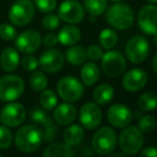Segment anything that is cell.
<instances>
[{
  "label": "cell",
  "mask_w": 157,
  "mask_h": 157,
  "mask_svg": "<svg viewBox=\"0 0 157 157\" xmlns=\"http://www.w3.org/2000/svg\"><path fill=\"white\" fill-rule=\"evenodd\" d=\"M13 141L18 151L23 153H33L37 151L43 143V134L37 125L27 124L17 129Z\"/></svg>",
  "instance_id": "cell-1"
},
{
  "label": "cell",
  "mask_w": 157,
  "mask_h": 157,
  "mask_svg": "<svg viewBox=\"0 0 157 157\" xmlns=\"http://www.w3.org/2000/svg\"><path fill=\"white\" fill-rule=\"evenodd\" d=\"M106 22L117 30L128 29L132 25L135 13L130 6L124 2H116L106 10Z\"/></svg>",
  "instance_id": "cell-2"
},
{
  "label": "cell",
  "mask_w": 157,
  "mask_h": 157,
  "mask_svg": "<svg viewBox=\"0 0 157 157\" xmlns=\"http://www.w3.org/2000/svg\"><path fill=\"white\" fill-rule=\"evenodd\" d=\"M120 149L125 155H136L144 144L143 132L137 126H126L118 139Z\"/></svg>",
  "instance_id": "cell-3"
},
{
  "label": "cell",
  "mask_w": 157,
  "mask_h": 157,
  "mask_svg": "<svg viewBox=\"0 0 157 157\" xmlns=\"http://www.w3.org/2000/svg\"><path fill=\"white\" fill-rule=\"evenodd\" d=\"M118 143L117 134L111 127L103 126L95 131L92 138V149L98 155H110Z\"/></svg>",
  "instance_id": "cell-4"
},
{
  "label": "cell",
  "mask_w": 157,
  "mask_h": 157,
  "mask_svg": "<svg viewBox=\"0 0 157 157\" xmlns=\"http://www.w3.org/2000/svg\"><path fill=\"white\" fill-rule=\"evenodd\" d=\"M35 16V6L31 0H17L9 10V19L14 26L24 27Z\"/></svg>",
  "instance_id": "cell-5"
},
{
  "label": "cell",
  "mask_w": 157,
  "mask_h": 157,
  "mask_svg": "<svg viewBox=\"0 0 157 157\" xmlns=\"http://www.w3.org/2000/svg\"><path fill=\"white\" fill-rule=\"evenodd\" d=\"M25 90V83L16 74H6L0 78V101L12 102L21 98Z\"/></svg>",
  "instance_id": "cell-6"
},
{
  "label": "cell",
  "mask_w": 157,
  "mask_h": 157,
  "mask_svg": "<svg viewBox=\"0 0 157 157\" xmlns=\"http://www.w3.org/2000/svg\"><path fill=\"white\" fill-rule=\"evenodd\" d=\"M57 92L59 97L66 102L78 101L85 94V86L77 78L66 76L59 80L57 84Z\"/></svg>",
  "instance_id": "cell-7"
},
{
  "label": "cell",
  "mask_w": 157,
  "mask_h": 157,
  "mask_svg": "<svg viewBox=\"0 0 157 157\" xmlns=\"http://www.w3.org/2000/svg\"><path fill=\"white\" fill-rule=\"evenodd\" d=\"M101 70L109 78H118L125 72L127 64L124 55L119 51L109 50L101 56Z\"/></svg>",
  "instance_id": "cell-8"
},
{
  "label": "cell",
  "mask_w": 157,
  "mask_h": 157,
  "mask_svg": "<svg viewBox=\"0 0 157 157\" xmlns=\"http://www.w3.org/2000/svg\"><path fill=\"white\" fill-rule=\"evenodd\" d=\"M150 54L149 40L141 35L132 37L125 46V55L132 64H141Z\"/></svg>",
  "instance_id": "cell-9"
},
{
  "label": "cell",
  "mask_w": 157,
  "mask_h": 157,
  "mask_svg": "<svg viewBox=\"0 0 157 157\" xmlns=\"http://www.w3.org/2000/svg\"><path fill=\"white\" fill-rule=\"evenodd\" d=\"M27 113L26 109L21 103L9 102L1 109L0 112V122L2 125L10 128H15L21 126L25 122Z\"/></svg>",
  "instance_id": "cell-10"
},
{
  "label": "cell",
  "mask_w": 157,
  "mask_h": 157,
  "mask_svg": "<svg viewBox=\"0 0 157 157\" xmlns=\"http://www.w3.org/2000/svg\"><path fill=\"white\" fill-rule=\"evenodd\" d=\"M86 10L76 0H64L58 8V16L68 24H78L85 19Z\"/></svg>",
  "instance_id": "cell-11"
},
{
  "label": "cell",
  "mask_w": 157,
  "mask_h": 157,
  "mask_svg": "<svg viewBox=\"0 0 157 157\" xmlns=\"http://www.w3.org/2000/svg\"><path fill=\"white\" fill-rule=\"evenodd\" d=\"M139 29L145 35H154L157 32V6L149 3L140 8L137 15Z\"/></svg>",
  "instance_id": "cell-12"
},
{
  "label": "cell",
  "mask_w": 157,
  "mask_h": 157,
  "mask_svg": "<svg viewBox=\"0 0 157 157\" xmlns=\"http://www.w3.org/2000/svg\"><path fill=\"white\" fill-rule=\"evenodd\" d=\"M14 40L16 50L24 54H32L36 52L42 44V36L34 29L24 30Z\"/></svg>",
  "instance_id": "cell-13"
},
{
  "label": "cell",
  "mask_w": 157,
  "mask_h": 157,
  "mask_svg": "<svg viewBox=\"0 0 157 157\" xmlns=\"http://www.w3.org/2000/svg\"><path fill=\"white\" fill-rule=\"evenodd\" d=\"M103 112L97 103L86 102L79 110V121L83 128L88 130L96 129L101 123Z\"/></svg>",
  "instance_id": "cell-14"
},
{
  "label": "cell",
  "mask_w": 157,
  "mask_h": 157,
  "mask_svg": "<svg viewBox=\"0 0 157 157\" xmlns=\"http://www.w3.org/2000/svg\"><path fill=\"white\" fill-rule=\"evenodd\" d=\"M65 56L57 48H49L42 53L39 58V66L46 73H57L64 66Z\"/></svg>",
  "instance_id": "cell-15"
},
{
  "label": "cell",
  "mask_w": 157,
  "mask_h": 157,
  "mask_svg": "<svg viewBox=\"0 0 157 157\" xmlns=\"http://www.w3.org/2000/svg\"><path fill=\"white\" fill-rule=\"evenodd\" d=\"M147 73L140 68H134L125 72L122 78V86L129 93H137L141 90L147 83Z\"/></svg>",
  "instance_id": "cell-16"
},
{
  "label": "cell",
  "mask_w": 157,
  "mask_h": 157,
  "mask_svg": "<svg viewBox=\"0 0 157 157\" xmlns=\"http://www.w3.org/2000/svg\"><path fill=\"white\" fill-rule=\"evenodd\" d=\"M107 119L111 126L116 128H124L132 121V112L125 105L117 103L108 109Z\"/></svg>",
  "instance_id": "cell-17"
},
{
  "label": "cell",
  "mask_w": 157,
  "mask_h": 157,
  "mask_svg": "<svg viewBox=\"0 0 157 157\" xmlns=\"http://www.w3.org/2000/svg\"><path fill=\"white\" fill-rule=\"evenodd\" d=\"M77 118V109L70 102L57 105L54 111V119L58 125L68 126Z\"/></svg>",
  "instance_id": "cell-18"
},
{
  "label": "cell",
  "mask_w": 157,
  "mask_h": 157,
  "mask_svg": "<svg viewBox=\"0 0 157 157\" xmlns=\"http://www.w3.org/2000/svg\"><path fill=\"white\" fill-rule=\"evenodd\" d=\"M21 65L18 51L14 48H6L0 55V67L6 72H13Z\"/></svg>",
  "instance_id": "cell-19"
},
{
  "label": "cell",
  "mask_w": 157,
  "mask_h": 157,
  "mask_svg": "<svg viewBox=\"0 0 157 157\" xmlns=\"http://www.w3.org/2000/svg\"><path fill=\"white\" fill-rule=\"evenodd\" d=\"M58 40L64 46H72L77 44L81 39V31L74 24L65 25L58 32Z\"/></svg>",
  "instance_id": "cell-20"
},
{
  "label": "cell",
  "mask_w": 157,
  "mask_h": 157,
  "mask_svg": "<svg viewBox=\"0 0 157 157\" xmlns=\"http://www.w3.org/2000/svg\"><path fill=\"white\" fill-rule=\"evenodd\" d=\"M85 139V130L80 125L70 124L63 132V140L71 147H77Z\"/></svg>",
  "instance_id": "cell-21"
},
{
  "label": "cell",
  "mask_w": 157,
  "mask_h": 157,
  "mask_svg": "<svg viewBox=\"0 0 157 157\" xmlns=\"http://www.w3.org/2000/svg\"><path fill=\"white\" fill-rule=\"evenodd\" d=\"M101 70L95 63H86L83 64L80 71V78L82 83L86 86H93L99 80Z\"/></svg>",
  "instance_id": "cell-22"
},
{
  "label": "cell",
  "mask_w": 157,
  "mask_h": 157,
  "mask_svg": "<svg viewBox=\"0 0 157 157\" xmlns=\"http://www.w3.org/2000/svg\"><path fill=\"white\" fill-rule=\"evenodd\" d=\"M74 155H75L74 150L72 149L71 145H68L65 142L50 143L43 151V156L45 157H58V156L70 157Z\"/></svg>",
  "instance_id": "cell-23"
},
{
  "label": "cell",
  "mask_w": 157,
  "mask_h": 157,
  "mask_svg": "<svg viewBox=\"0 0 157 157\" xmlns=\"http://www.w3.org/2000/svg\"><path fill=\"white\" fill-rule=\"evenodd\" d=\"M114 89L110 84L103 83L98 85L93 92V99L98 105H106L112 100Z\"/></svg>",
  "instance_id": "cell-24"
},
{
  "label": "cell",
  "mask_w": 157,
  "mask_h": 157,
  "mask_svg": "<svg viewBox=\"0 0 157 157\" xmlns=\"http://www.w3.org/2000/svg\"><path fill=\"white\" fill-rule=\"evenodd\" d=\"M66 60L72 66H81L87 60V51L81 45H72L65 53Z\"/></svg>",
  "instance_id": "cell-25"
},
{
  "label": "cell",
  "mask_w": 157,
  "mask_h": 157,
  "mask_svg": "<svg viewBox=\"0 0 157 157\" xmlns=\"http://www.w3.org/2000/svg\"><path fill=\"white\" fill-rule=\"evenodd\" d=\"M107 6L108 0H83V8L92 17L104 14L107 10Z\"/></svg>",
  "instance_id": "cell-26"
},
{
  "label": "cell",
  "mask_w": 157,
  "mask_h": 157,
  "mask_svg": "<svg viewBox=\"0 0 157 157\" xmlns=\"http://www.w3.org/2000/svg\"><path fill=\"white\" fill-rule=\"evenodd\" d=\"M118 34L111 28H106L99 32L98 42L101 45V48L109 51L112 50L118 43Z\"/></svg>",
  "instance_id": "cell-27"
},
{
  "label": "cell",
  "mask_w": 157,
  "mask_h": 157,
  "mask_svg": "<svg viewBox=\"0 0 157 157\" xmlns=\"http://www.w3.org/2000/svg\"><path fill=\"white\" fill-rule=\"evenodd\" d=\"M137 103L142 111L151 112L157 108V96L154 93L145 92L138 97Z\"/></svg>",
  "instance_id": "cell-28"
},
{
  "label": "cell",
  "mask_w": 157,
  "mask_h": 157,
  "mask_svg": "<svg viewBox=\"0 0 157 157\" xmlns=\"http://www.w3.org/2000/svg\"><path fill=\"white\" fill-rule=\"evenodd\" d=\"M40 105L44 110L47 111L55 109V107L58 105L57 94L52 89H43L40 95Z\"/></svg>",
  "instance_id": "cell-29"
},
{
  "label": "cell",
  "mask_w": 157,
  "mask_h": 157,
  "mask_svg": "<svg viewBox=\"0 0 157 157\" xmlns=\"http://www.w3.org/2000/svg\"><path fill=\"white\" fill-rule=\"evenodd\" d=\"M30 87L34 92H42L48 85V79L44 71H33L29 79Z\"/></svg>",
  "instance_id": "cell-30"
},
{
  "label": "cell",
  "mask_w": 157,
  "mask_h": 157,
  "mask_svg": "<svg viewBox=\"0 0 157 157\" xmlns=\"http://www.w3.org/2000/svg\"><path fill=\"white\" fill-rule=\"evenodd\" d=\"M40 128H41L42 134H43V141H45V142H52V140H55L57 131H58V127L54 123L52 118H48L43 125H41Z\"/></svg>",
  "instance_id": "cell-31"
},
{
  "label": "cell",
  "mask_w": 157,
  "mask_h": 157,
  "mask_svg": "<svg viewBox=\"0 0 157 157\" xmlns=\"http://www.w3.org/2000/svg\"><path fill=\"white\" fill-rule=\"evenodd\" d=\"M157 122L156 118L153 115H143L139 119L138 128L143 132V134H150L156 128Z\"/></svg>",
  "instance_id": "cell-32"
},
{
  "label": "cell",
  "mask_w": 157,
  "mask_h": 157,
  "mask_svg": "<svg viewBox=\"0 0 157 157\" xmlns=\"http://www.w3.org/2000/svg\"><path fill=\"white\" fill-rule=\"evenodd\" d=\"M60 17L58 14H54V13H47V15L42 19V26L44 29L49 30V31H54L60 26Z\"/></svg>",
  "instance_id": "cell-33"
},
{
  "label": "cell",
  "mask_w": 157,
  "mask_h": 157,
  "mask_svg": "<svg viewBox=\"0 0 157 157\" xmlns=\"http://www.w3.org/2000/svg\"><path fill=\"white\" fill-rule=\"evenodd\" d=\"M17 36L16 28L9 23L0 24V38L3 41H13Z\"/></svg>",
  "instance_id": "cell-34"
},
{
  "label": "cell",
  "mask_w": 157,
  "mask_h": 157,
  "mask_svg": "<svg viewBox=\"0 0 157 157\" xmlns=\"http://www.w3.org/2000/svg\"><path fill=\"white\" fill-rule=\"evenodd\" d=\"M13 143V134L9 127L0 125V150H6Z\"/></svg>",
  "instance_id": "cell-35"
},
{
  "label": "cell",
  "mask_w": 157,
  "mask_h": 157,
  "mask_svg": "<svg viewBox=\"0 0 157 157\" xmlns=\"http://www.w3.org/2000/svg\"><path fill=\"white\" fill-rule=\"evenodd\" d=\"M21 65L25 71H34L39 67V59L31 54H27L21 60Z\"/></svg>",
  "instance_id": "cell-36"
},
{
  "label": "cell",
  "mask_w": 157,
  "mask_h": 157,
  "mask_svg": "<svg viewBox=\"0 0 157 157\" xmlns=\"http://www.w3.org/2000/svg\"><path fill=\"white\" fill-rule=\"evenodd\" d=\"M34 6L43 13H50L56 9L57 0H34Z\"/></svg>",
  "instance_id": "cell-37"
},
{
  "label": "cell",
  "mask_w": 157,
  "mask_h": 157,
  "mask_svg": "<svg viewBox=\"0 0 157 157\" xmlns=\"http://www.w3.org/2000/svg\"><path fill=\"white\" fill-rule=\"evenodd\" d=\"M49 118L50 116L47 115V113H46L44 110L39 109V108H34V109H32L31 112H30V118H31V121L37 126L43 125Z\"/></svg>",
  "instance_id": "cell-38"
},
{
  "label": "cell",
  "mask_w": 157,
  "mask_h": 157,
  "mask_svg": "<svg viewBox=\"0 0 157 157\" xmlns=\"http://www.w3.org/2000/svg\"><path fill=\"white\" fill-rule=\"evenodd\" d=\"M86 51H87V57L92 61L99 60L104 54L103 48L97 44H91Z\"/></svg>",
  "instance_id": "cell-39"
},
{
  "label": "cell",
  "mask_w": 157,
  "mask_h": 157,
  "mask_svg": "<svg viewBox=\"0 0 157 157\" xmlns=\"http://www.w3.org/2000/svg\"><path fill=\"white\" fill-rule=\"evenodd\" d=\"M42 42H43L44 45L47 46V48H54V46H56L57 44L59 43L58 36L52 34V32H49V34L45 35L44 38H42Z\"/></svg>",
  "instance_id": "cell-40"
},
{
  "label": "cell",
  "mask_w": 157,
  "mask_h": 157,
  "mask_svg": "<svg viewBox=\"0 0 157 157\" xmlns=\"http://www.w3.org/2000/svg\"><path fill=\"white\" fill-rule=\"evenodd\" d=\"M140 155L145 156V157H157V147H144V149L140 151Z\"/></svg>",
  "instance_id": "cell-41"
},
{
  "label": "cell",
  "mask_w": 157,
  "mask_h": 157,
  "mask_svg": "<svg viewBox=\"0 0 157 157\" xmlns=\"http://www.w3.org/2000/svg\"><path fill=\"white\" fill-rule=\"evenodd\" d=\"M152 67H153L154 72L157 74V53L155 54V56L153 57V59H152Z\"/></svg>",
  "instance_id": "cell-42"
},
{
  "label": "cell",
  "mask_w": 157,
  "mask_h": 157,
  "mask_svg": "<svg viewBox=\"0 0 157 157\" xmlns=\"http://www.w3.org/2000/svg\"><path fill=\"white\" fill-rule=\"evenodd\" d=\"M110 155H111V157H117V156H118V157H123V156H125V154L123 153V152H122V153H120V152L113 153V152H112V153L110 154Z\"/></svg>",
  "instance_id": "cell-43"
},
{
  "label": "cell",
  "mask_w": 157,
  "mask_h": 157,
  "mask_svg": "<svg viewBox=\"0 0 157 157\" xmlns=\"http://www.w3.org/2000/svg\"><path fill=\"white\" fill-rule=\"evenodd\" d=\"M153 42H154V44H155V46H156V48H157V32H156V34H154Z\"/></svg>",
  "instance_id": "cell-44"
},
{
  "label": "cell",
  "mask_w": 157,
  "mask_h": 157,
  "mask_svg": "<svg viewBox=\"0 0 157 157\" xmlns=\"http://www.w3.org/2000/svg\"><path fill=\"white\" fill-rule=\"evenodd\" d=\"M147 1L150 3H157V0H147Z\"/></svg>",
  "instance_id": "cell-45"
},
{
  "label": "cell",
  "mask_w": 157,
  "mask_h": 157,
  "mask_svg": "<svg viewBox=\"0 0 157 157\" xmlns=\"http://www.w3.org/2000/svg\"><path fill=\"white\" fill-rule=\"evenodd\" d=\"M109 1H112V2H119V1H123V0H109Z\"/></svg>",
  "instance_id": "cell-46"
},
{
  "label": "cell",
  "mask_w": 157,
  "mask_h": 157,
  "mask_svg": "<svg viewBox=\"0 0 157 157\" xmlns=\"http://www.w3.org/2000/svg\"><path fill=\"white\" fill-rule=\"evenodd\" d=\"M0 156H1V153H0Z\"/></svg>",
  "instance_id": "cell-47"
}]
</instances>
